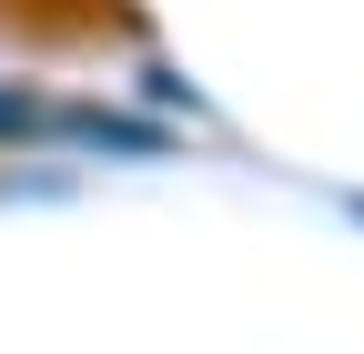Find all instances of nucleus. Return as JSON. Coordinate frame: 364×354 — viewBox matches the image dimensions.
Listing matches in <instances>:
<instances>
[{"label": "nucleus", "instance_id": "f257e3e1", "mask_svg": "<svg viewBox=\"0 0 364 354\" xmlns=\"http://www.w3.org/2000/svg\"><path fill=\"white\" fill-rule=\"evenodd\" d=\"M0 142H91V152H162V122H132V112H91V102H31V92H0Z\"/></svg>", "mask_w": 364, "mask_h": 354}]
</instances>
